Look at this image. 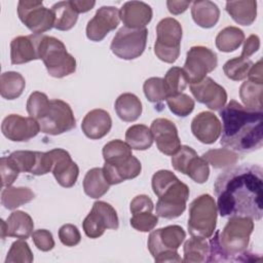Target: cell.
I'll list each match as a JSON object with an SVG mask.
<instances>
[{
	"label": "cell",
	"mask_w": 263,
	"mask_h": 263,
	"mask_svg": "<svg viewBox=\"0 0 263 263\" xmlns=\"http://www.w3.org/2000/svg\"><path fill=\"white\" fill-rule=\"evenodd\" d=\"M214 189L221 217L262 218L263 176L259 165L242 164L224 171L216 179Z\"/></svg>",
	"instance_id": "obj_1"
},
{
	"label": "cell",
	"mask_w": 263,
	"mask_h": 263,
	"mask_svg": "<svg viewBox=\"0 0 263 263\" xmlns=\"http://www.w3.org/2000/svg\"><path fill=\"white\" fill-rule=\"evenodd\" d=\"M219 111L222 118V146L239 153H250L262 147L263 111L249 109L235 100Z\"/></svg>",
	"instance_id": "obj_2"
},
{
	"label": "cell",
	"mask_w": 263,
	"mask_h": 263,
	"mask_svg": "<svg viewBox=\"0 0 263 263\" xmlns=\"http://www.w3.org/2000/svg\"><path fill=\"white\" fill-rule=\"evenodd\" d=\"M254 220L249 217H230L223 230H217L210 239L208 262L250 261L247 252Z\"/></svg>",
	"instance_id": "obj_3"
},
{
	"label": "cell",
	"mask_w": 263,
	"mask_h": 263,
	"mask_svg": "<svg viewBox=\"0 0 263 263\" xmlns=\"http://www.w3.org/2000/svg\"><path fill=\"white\" fill-rule=\"evenodd\" d=\"M152 189L158 197L156 214L164 219H175L183 214L189 197L188 186L167 170H160L152 177Z\"/></svg>",
	"instance_id": "obj_4"
},
{
	"label": "cell",
	"mask_w": 263,
	"mask_h": 263,
	"mask_svg": "<svg viewBox=\"0 0 263 263\" xmlns=\"http://www.w3.org/2000/svg\"><path fill=\"white\" fill-rule=\"evenodd\" d=\"M186 232L179 225H170L153 230L148 237V250L154 261L182 262L177 250L184 241Z\"/></svg>",
	"instance_id": "obj_5"
},
{
	"label": "cell",
	"mask_w": 263,
	"mask_h": 263,
	"mask_svg": "<svg viewBox=\"0 0 263 263\" xmlns=\"http://www.w3.org/2000/svg\"><path fill=\"white\" fill-rule=\"evenodd\" d=\"M39 58L52 77L63 78L73 74L76 70V60L67 51L65 44L55 37L43 35Z\"/></svg>",
	"instance_id": "obj_6"
},
{
	"label": "cell",
	"mask_w": 263,
	"mask_h": 263,
	"mask_svg": "<svg viewBox=\"0 0 263 263\" xmlns=\"http://www.w3.org/2000/svg\"><path fill=\"white\" fill-rule=\"evenodd\" d=\"M218 209L210 194H201L189 205L188 231L191 236L210 238L217 224Z\"/></svg>",
	"instance_id": "obj_7"
},
{
	"label": "cell",
	"mask_w": 263,
	"mask_h": 263,
	"mask_svg": "<svg viewBox=\"0 0 263 263\" xmlns=\"http://www.w3.org/2000/svg\"><path fill=\"white\" fill-rule=\"evenodd\" d=\"M182 26L173 17L162 18L156 26L154 53L164 63H175L180 55Z\"/></svg>",
	"instance_id": "obj_8"
},
{
	"label": "cell",
	"mask_w": 263,
	"mask_h": 263,
	"mask_svg": "<svg viewBox=\"0 0 263 263\" xmlns=\"http://www.w3.org/2000/svg\"><path fill=\"white\" fill-rule=\"evenodd\" d=\"M40 125V132L57 136L73 129L76 119L70 105L62 100L52 99L36 119Z\"/></svg>",
	"instance_id": "obj_9"
},
{
	"label": "cell",
	"mask_w": 263,
	"mask_h": 263,
	"mask_svg": "<svg viewBox=\"0 0 263 263\" xmlns=\"http://www.w3.org/2000/svg\"><path fill=\"white\" fill-rule=\"evenodd\" d=\"M148 30L120 28L115 34L110 48L111 51L122 60H134L139 58L145 50Z\"/></svg>",
	"instance_id": "obj_10"
},
{
	"label": "cell",
	"mask_w": 263,
	"mask_h": 263,
	"mask_svg": "<svg viewBox=\"0 0 263 263\" xmlns=\"http://www.w3.org/2000/svg\"><path fill=\"white\" fill-rule=\"evenodd\" d=\"M21 22L33 33L41 35L54 27V14L45 7L42 1L21 0L17 4Z\"/></svg>",
	"instance_id": "obj_11"
},
{
	"label": "cell",
	"mask_w": 263,
	"mask_h": 263,
	"mask_svg": "<svg viewBox=\"0 0 263 263\" xmlns=\"http://www.w3.org/2000/svg\"><path fill=\"white\" fill-rule=\"evenodd\" d=\"M119 221L115 209L105 201H96L85 217L82 227L89 238H98L106 229H118Z\"/></svg>",
	"instance_id": "obj_12"
},
{
	"label": "cell",
	"mask_w": 263,
	"mask_h": 263,
	"mask_svg": "<svg viewBox=\"0 0 263 263\" xmlns=\"http://www.w3.org/2000/svg\"><path fill=\"white\" fill-rule=\"evenodd\" d=\"M218 65L216 52L205 46H192L186 55L183 70L185 71L189 83L201 81L206 74L214 71Z\"/></svg>",
	"instance_id": "obj_13"
},
{
	"label": "cell",
	"mask_w": 263,
	"mask_h": 263,
	"mask_svg": "<svg viewBox=\"0 0 263 263\" xmlns=\"http://www.w3.org/2000/svg\"><path fill=\"white\" fill-rule=\"evenodd\" d=\"M1 130L3 136L10 141L26 142L38 135L40 125L33 117L10 114L3 119Z\"/></svg>",
	"instance_id": "obj_14"
},
{
	"label": "cell",
	"mask_w": 263,
	"mask_h": 263,
	"mask_svg": "<svg viewBox=\"0 0 263 263\" xmlns=\"http://www.w3.org/2000/svg\"><path fill=\"white\" fill-rule=\"evenodd\" d=\"M120 22L119 10L114 6H102L88 21L86 36L91 41H102L110 31L117 28Z\"/></svg>",
	"instance_id": "obj_15"
},
{
	"label": "cell",
	"mask_w": 263,
	"mask_h": 263,
	"mask_svg": "<svg viewBox=\"0 0 263 263\" xmlns=\"http://www.w3.org/2000/svg\"><path fill=\"white\" fill-rule=\"evenodd\" d=\"M190 91L197 102L214 111L221 110L227 101V92L225 88L211 77H204L197 83H191Z\"/></svg>",
	"instance_id": "obj_16"
},
{
	"label": "cell",
	"mask_w": 263,
	"mask_h": 263,
	"mask_svg": "<svg viewBox=\"0 0 263 263\" xmlns=\"http://www.w3.org/2000/svg\"><path fill=\"white\" fill-rule=\"evenodd\" d=\"M150 130L156 146L165 155H174L181 147V141L175 123L166 118H156L152 121Z\"/></svg>",
	"instance_id": "obj_17"
},
{
	"label": "cell",
	"mask_w": 263,
	"mask_h": 263,
	"mask_svg": "<svg viewBox=\"0 0 263 263\" xmlns=\"http://www.w3.org/2000/svg\"><path fill=\"white\" fill-rule=\"evenodd\" d=\"M49 152L52 158L51 172L57 182L65 188L74 186L79 175V168L72 160L69 152L62 148H55Z\"/></svg>",
	"instance_id": "obj_18"
},
{
	"label": "cell",
	"mask_w": 263,
	"mask_h": 263,
	"mask_svg": "<svg viewBox=\"0 0 263 263\" xmlns=\"http://www.w3.org/2000/svg\"><path fill=\"white\" fill-rule=\"evenodd\" d=\"M42 37V34H31L13 38L10 42L11 64L21 65L34 60H40L39 49Z\"/></svg>",
	"instance_id": "obj_19"
},
{
	"label": "cell",
	"mask_w": 263,
	"mask_h": 263,
	"mask_svg": "<svg viewBox=\"0 0 263 263\" xmlns=\"http://www.w3.org/2000/svg\"><path fill=\"white\" fill-rule=\"evenodd\" d=\"M142 165L140 160L134 155L105 162L103 166L104 176L110 185L119 184L125 180H130L140 175Z\"/></svg>",
	"instance_id": "obj_20"
},
{
	"label": "cell",
	"mask_w": 263,
	"mask_h": 263,
	"mask_svg": "<svg viewBox=\"0 0 263 263\" xmlns=\"http://www.w3.org/2000/svg\"><path fill=\"white\" fill-rule=\"evenodd\" d=\"M191 132L199 142L213 144L221 136L222 124L214 113L203 111L192 119Z\"/></svg>",
	"instance_id": "obj_21"
},
{
	"label": "cell",
	"mask_w": 263,
	"mask_h": 263,
	"mask_svg": "<svg viewBox=\"0 0 263 263\" xmlns=\"http://www.w3.org/2000/svg\"><path fill=\"white\" fill-rule=\"evenodd\" d=\"M152 8L142 1H127L120 10L119 15L124 27L129 29H144L152 20Z\"/></svg>",
	"instance_id": "obj_22"
},
{
	"label": "cell",
	"mask_w": 263,
	"mask_h": 263,
	"mask_svg": "<svg viewBox=\"0 0 263 263\" xmlns=\"http://www.w3.org/2000/svg\"><path fill=\"white\" fill-rule=\"evenodd\" d=\"M111 126V116L103 109H93L89 111L84 116L81 123L83 134L91 140H98L105 137L110 132Z\"/></svg>",
	"instance_id": "obj_23"
},
{
	"label": "cell",
	"mask_w": 263,
	"mask_h": 263,
	"mask_svg": "<svg viewBox=\"0 0 263 263\" xmlns=\"http://www.w3.org/2000/svg\"><path fill=\"white\" fill-rule=\"evenodd\" d=\"M191 15L196 25L209 29L218 23L220 9L216 3L209 0L194 1L191 6Z\"/></svg>",
	"instance_id": "obj_24"
},
{
	"label": "cell",
	"mask_w": 263,
	"mask_h": 263,
	"mask_svg": "<svg viewBox=\"0 0 263 263\" xmlns=\"http://www.w3.org/2000/svg\"><path fill=\"white\" fill-rule=\"evenodd\" d=\"M34 229L31 216L23 211L12 212L6 221V236L21 239L29 238Z\"/></svg>",
	"instance_id": "obj_25"
},
{
	"label": "cell",
	"mask_w": 263,
	"mask_h": 263,
	"mask_svg": "<svg viewBox=\"0 0 263 263\" xmlns=\"http://www.w3.org/2000/svg\"><path fill=\"white\" fill-rule=\"evenodd\" d=\"M225 9L235 23L241 26H250L255 22L257 16V1H227Z\"/></svg>",
	"instance_id": "obj_26"
},
{
	"label": "cell",
	"mask_w": 263,
	"mask_h": 263,
	"mask_svg": "<svg viewBox=\"0 0 263 263\" xmlns=\"http://www.w3.org/2000/svg\"><path fill=\"white\" fill-rule=\"evenodd\" d=\"M115 112L125 122L136 121L142 114V103L140 99L130 92L121 93L115 101Z\"/></svg>",
	"instance_id": "obj_27"
},
{
	"label": "cell",
	"mask_w": 263,
	"mask_h": 263,
	"mask_svg": "<svg viewBox=\"0 0 263 263\" xmlns=\"http://www.w3.org/2000/svg\"><path fill=\"white\" fill-rule=\"evenodd\" d=\"M51 10L54 14V27L60 31L72 29L78 18V12L75 9L72 0L60 1L52 5Z\"/></svg>",
	"instance_id": "obj_28"
},
{
	"label": "cell",
	"mask_w": 263,
	"mask_h": 263,
	"mask_svg": "<svg viewBox=\"0 0 263 263\" xmlns=\"http://www.w3.org/2000/svg\"><path fill=\"white\" fill-rule=\"evenodd\" d=\"M110 184L107 182L103 168L93 167L89 170L83 179V190L90 198H100L108 192Z\"/></svg>",
	"instance_id": "obj_29"
},
{
	"label": "cell",
	"mask_w": 263,
	"mask_h": 263,
	"mask_svg": "<svg viewBox=\"0 0 263 263\" xmlns=\"http://www.w3.org/2000/svg\"><path fill=\"white\" fill-rule=\"evenodd\" d=\"M25 86V78L18 72L8 71L0 76V95L6 100L18 98L23 93Z\"/></svg>",
	"instance_id": "obj_30"
},
{
	"label": "cell",
	"mask_w": 263,
	"mask_h": 263,
	"mask_svg": "<svg viewBox=\"0 0 263 263\" xmlns=\"http://www.w3.org/2000/svg\"><path fill=\"white\" fill-rule=\"evenodd\" d=\"M184 259L186 263H202L208 262L210 246L205 238L192 236L184 243Z\"/></svg>",
	"instance_id": "obj_31"
},
{
	"label": "cell",
	"mask_w": 263,
	"mask_h": 263,
	"mask_svg": "<svg viewBox=\"0 0 263 263\" xmlns=\"http://www.w3.org/2000/svg\"><path fill=\"white\" fill-rule=\"evenodd\" d=\"M262 92L263 82H256L248 79L242 82L239 87V97L245 107L256 111H263Z\"/></svg>",
	"instance_id": "obj_32"
},
{
	"label": "cell",
	"mask_w": 263,
	"mask_h": 263,
	"mask_svg": "<svg viewBox=\"0 0 263 263\" xmlns=\"http://www.w3.org/2000/svg\"><path fill=\"white\" fill-rule=\"evenodd\" d=\"M35 198V193L28 187L8 186L2 190L1 203L7 210H14Z\"/></svg>",
	"instance_id": "obj_33"
},
{
	"label": "cell",
	"mask_w": 263,
	"mask_h": 263,
	"mask_svg": "<svg viewBox=\"0 0 263 263\" xmlns=\"http://www.w3.org/2000/svg\"><path fill=\"white\" fill-rule=\"evenodd\" d=\"M245 40L243 31L229 26L222 29L216 36V46L222 52H231L237 49Z\"/></svg>",
	"instance_id": "obj_34"
},
{
	"label": "cell",
	"mask_w": 263,
	"mask_h": 263,
	"mask_svg": "<svg viewBox=\"0 0 263 263\" xmlns=\"http://www.w3.org/2000/svg\"><path fill=\"white\" fill-rule=\"evenodd\" d=\"M125 141L132 149L147 150L153 144V136L150 128L144 124H135L127 128Z\"/></svg>",
	"instance_id": "obj_35"
},
{
	"label": "cell",
	"mask_w": 263,
	"mask_h": 263,
	"mask_svg": "<svg viewBox=\"0 0 263 263\" xmlns=\"http://www.w3.org/2000/svg\"><path fill=\"white\" fill-rule=\"evenodd\" d=\"M214 168H224L235 164L239 157L238 154L228 148L211 149L201 156Z\"/></svg>",
	"instance_id": "obj_36"
},
{
	"label": "cell",
	"mask_w": 263,
	"mask_h": 263,
	"mask_svg": "<svg viewBox=\"0 0 263 263\" xmlns=\"http://www.w3.org/2000/svg\"><path fill=\"white\" fill-rule=\"evenodd\" d=\"M252 66L253 62L250 59L237 57L228 60L223 66V71L229 79L239 81L247 78Z\"/></svg>",
	"instance_id": "obj_37"
},
{
	"label": "cell",
	"mask_w": 263,
	"mask_h": 263,
	"mask_svg": "<svg viewBox=\"0 0 263 263\" xmlns=\"http://www.w3.org/2000/svg\"><path fill=\"white\" fill-rule=\"evenodd\" d=\"M163 80H164L166 89L170 93V97L182 93L189 83V80L185 71L179 67L171 68L166 72Z\"/></svg>",
	"instance_id": "obj_38"
},
{
	"label": "cell",
	"mask_w": 263,
	"mask_h": 263,
	"mask_svg": "<svg viewBox=\"0 0 263 263\" xmlns=\"http://www.w3.org/2000/svg\"><path fill=\"white\" fill-rule=\"evenodd\" d=\"M143 90L147 100L151 103H159L166 101L170 93L166 89L163 78L151 77L148 78L143 85Z\"/></svg>",
	"instance_id": "obj_39"
},
{
	"label": "cell",
	"mask_w": 263,
	"mask_h": 263,
	"mask_svg": "<svg viewBox=\"0 0 263 263\" xmlns=\"http://www.w3.org/2000/svg\"><path fill=\"white\" fill-rule=\"evenodd\" d=\"M33 253L26 239H18L12 242L5 263H31L33 262Z\"/></svg>",
	"instance_id": "obj_40"
},
{
	"label": "cell",
	"mask_w": 263,
	"mask_h": 263,
	"mask_svg": "<svg viewBox=\"0 0 263 263\" xmlns=\"http://www.w3.org/2000/svg\"><path fill=\"white\" fill-rule=\"evenodd\" d=\"M166 104L175 115L179 117L188 116L194 109V100L186 93H179L176 96H171L166 99Z\"/></svg>",
	"instance_id": "obj_41"
},
{
	"label": "cell",
	"mask_w": 263,
	"mask_h": 263,
	"mask_svg": "<svg viewBox=\"0 0 263 263\" xmlns=\"http://www.w3.org/2000/svg\"><path fill=\"white\" fill-rule=\"evenodd\" d=\"M132 155V148L126 142L121 140H112L103 148V157L105 162L126 158Z\"/></svg>",
	"instance_id": "obj_42"
},
{
	"label": "cell",
	"mask_w": 263,
	"mask_h": 263,
	"mask_svg": "<svg viewBox=\"0 0 263 263\" xmlns=\"http://www.w3.org/2000/svg\"><path fill=\"white\" fill-rule=\"evenodd\" d=\"M185 175H187L196 183H205L210 176L209 163L201 156L195 155L189 161Z\"/></svg>",
	"instance_id": "obj_43"
},
{
	"label": "cell",
	"mask_w": 263,
	"mask_h": 263,
	"mask_svg": "<svg viewBox=\"0 0 263 263\" xmlns=\"http://www.w3.org/2000/svg\"><path fill=\"white\" fill-rule=\"evenodd\" d=\"M130 225L136 230L141 232H148L154 229L158 223V218L156 215H153L152 212H142L133 214L130 218Z\"/></svg>",
	"instance_id": "obj_44"
},
{
	"label": "cell",
	"mask_w": 263,
	"mask_h": 263,
	"mask_svg": "<svg viewBox=\"0 0 263 263\" xmlns=\"http://www.w3.org/2000/svg\"><path fill=\"white\" fill-rule=\"evenodd\" d=\"M195 155H197V153L191 147L181 146L180 149L174 155H172V165L176 171L185 175L189 161Z\"/></svg>",
	"instance_id": "obj_45"
},
{
	"label": "cell",
	"mask_w": 263,
	"mask_h": 263,
	"mask_svg": "<svg viewBox=\"0 0 263 263\" xmlns=\"http://www.w3.org/2000/svg\"><path fill=\"white\" fill-rule=\"evenodd\" d=\"M48 103L49 100L45 93L40 91H34L28 98L27 112L30 115V117L37 119Z\"/></svg>",
	"instance_id": "obj_46"
},
{
	"label": "cell",
	"mask_w": 263,
	"mask_h": 263,
	"mask_svg": "<svg viewBox=\"0 0 263 263\" xmlns=\"http://www.w3.org/2000/svg\"><path fill=\"white\" fill-rule=\"evenodd\" d=\"M0 173L2 180V187L10 186L18 177L20 171L8 156H3L0 159Z\"/></svg>",
	"instance_id": "obj_47"
},
{
	"label": "cell",
	"mask_w": 263,
	"mask_h": 263,
	"mask_svg": "<svg viewBox=\"0 0 263 263\" xmlns=\"http://www.w3.org/2000/svg\"><path fill=\"white\" fill-rule=\"evenodd\" d=\"M59 238L64 246L74 247L81 240L78 228L73 224H65L59 229Z\"/></svg>",
	"instance_id": "obj_48"
},
{
	"label": "cell",
	"mask_w": 263,
	"mask_h": 263,
	"mask_svg": "<svg viewBox=\"0 0 263 263\" xmlns=\"http://www.w3.org/2000/svg\"><path fill=\"white\" fill-rule=\"evenodd\" d=\"M32 239L38 250L48 252L53 249L54 240L50 231L46 229H37L32 233Z\"/></svg>",
	"instance_id": "obj_49"
},
{
	"label": "cell",
	"mask_w": 263,
	"mask_h": 263,
	"mask_svg": "<svg viewBox=\"0 0 263 263\" xmlns=\"http://www.w3.org/2000/svg\"><path fill=\"white\" fill-rule=\"evenodd\" d=\"M154 209L153 201L151 198L145 194L137 195L132 201L129 205V210L132 214L142 213V212H152Z\"/></svg>",
	"instance_id": "obj_50"
},
{
	"label": "cell",
	"mask_w": 263,
	"mask_h": 263,
	"mask_svg": "<svg viewBox=\"0 0 263 263\" xmlns=\"http://www.w3.org/2000/svg\"><path fill=\"white\" fill-rule=\"evenodd\" d=\"M243 47L241 51V58L249 59L252 54H254L258 49L260 48V39L257 35H250L245 41H243Z\"/></svg>",
	"instance_id": "obj_51"
},
{
	"label": "cell",
	"mask_w": 263,
	"mask_h": 263,
	"mask_svg": "<svg viewBox=\"0 0 263 263\" xmlns=\"http://www.w3.org/2000/svg\"><path fill=\"white\" fill-rule=\"evenodd\" d=\"M190 3H191L190 1H175V0L166 1L168 11L173 14L183 13L188 8Z\"/></svg>",
	"instance_id": "obj_52"
},
{
	"label": "cell",
	"mask_w": 263,
	"mask_h": 263,
	"mask_svg": "<svg viewBox=\"0 0 263 263\" xmlns=\"http://www.w3.org/2000/svg\"><path fill=\"white\" fill-rule=\"evenodd\" d=\"M263 72H262V61L259 60L256 64H253L252 68L249 71L248 79L256 82H263Z\"/></svg>",
	"instance_id": "obj_53"
},
{
	"label": "cell",
	"mask_w": 263,
	"mask_h": 263,
	"mask_svg": "<svg viewBox=\"0 0 263 263\" xmlns=\"http://www.w3.org/2000/svg\"><path fill=\"white\" fill-rule=\"evenodd\" d=\"M72 3L78 13H84L89 11L96 5L95 1H82V0H72Z\"/></svg>",
	"instance_id": "obj_54"
},
{
	"label": "cell",
	"mask_w": 263,
	"mask_h": 263,
	"mask_svg": "<svg viewBox=\"0 0 263 263\" xmlns=\"http://www.w3.org/2000/svg\"><path fill=\"white\" fill-rule=\"evenodd\" d=\"M6 237V222L2 219L1 220V238H5Z\"/></svg>",
	"instance_id": "obj_55"
}]
</instances>
